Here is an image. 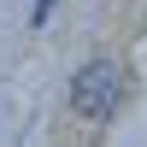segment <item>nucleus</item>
<instances>
[{"label":"nucleus","mask_w":147,"mask_h":147,"mask_svg":"<svg viewBox=\"0 0 147 147\" xmlns=\"http://www.w3.org/2000/svg\"><path fill=\"white\" fill-rule=\"evenodd\" d=\"M118 100H124V65L118 59H88L71 82V112L82 124H112Z\"/></svg>","instance_id":"nucleus-1"}]
</instances>
